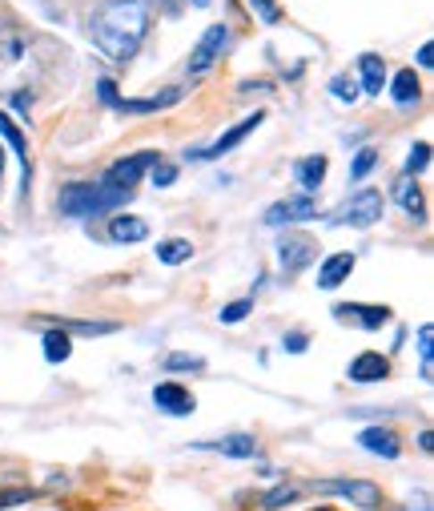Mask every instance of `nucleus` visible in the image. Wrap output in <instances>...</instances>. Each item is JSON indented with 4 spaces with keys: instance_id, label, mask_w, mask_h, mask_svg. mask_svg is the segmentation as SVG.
<instances>
[{
    "instance_id": "nucleus-1",
    "label": "nucleus",
    "mask_w": 434,
    "mask_h": 511,
    "mask_svg": "<svg viewBox=\"0 0 434 511\" xmlns=\"http://www.w3.org/2000/svg\"><path fill=\"white\" fill-rule=\"evenodd\" d=\"M149 33V0H104L88 17V41L109 61L125 65Z\"/></svg>"
},
{
    "instance_id": "nucleus-2",
    "label": "nucleus",
    "mask_w": 434,
    "mask_h": 511,
    "mask_svg": "<svg viewBox=\"0 0 434 511\" xmlns=\"http://www.w3.org/2000/svg\"><path fill=\"white\" fill-rule=\"evenodd\" d=\"M129 197H133V189L109 186V181H69L56 197V210L64 218H96V214H113Z\"/></svg>"
},
{
    "instance_id": "nucleus-3",
    "label": "nucleus",
    "mask_w": 434,
    "mask_h": 511,
    "mask_svg": "<svg viewBox=\"0 0 434 511\" xmlns=\"http://www.w3.org/2000/svg\"><path fill=\"white\" fill-rule=\"evenodd\" d=\"M382 189H354L334 214L330 226H354V230H370L374 222H382Z\"/></svg>"
},
{
    "instance_id": "nucleus-4",
    "label": "nucleus",
    "mask_w": 434,
    "mask_h": 511,
    "mask_svg": "<svg viewBox=\"0 0 434 511\" xmlns=\"http://www.w3.org/2000/svg\"><path fill=\"white\" fill-rule=\"evenodd\" d=\"M225 45H230V29H225V25H209L205 33H201V41L193 45L189 61H185V73H189V77H205L209 69L217 65V57H221Z\"/></svg>"
},
{
    "instance_id": "nucleus-5",
    "label": "nucleus",
    "mask_w": 434,
    "mask_h": 511,
    "mask_svg": "<svg viewBox=\"0 0 434 511\" xmlns=\"http://www.w3.org/2000/svg\"><path fill=\"white\" fill-rule=\"evenodd\" d=\"M262 121H265V113H262V109H257V113L241 117L238 125H230V130H225L221 138H213V141H209V146L193 149L189 157H193V162H217V157H221V154H230V149H238L241 141H246L249 133H254V130H257V125H262Z\"/></svg>"
},
{
    "instance_id": "nucleus-6",
    "label": "nucleus",
    "mask_w": 434,
    "mask_h": 511,
    "mask_svg": "<svg viewBox=\"0 0 434 511\" xmlns=\"http://www.w3.org/2000/svg\"><path fill=\"white\" fill-rule=\"evenodd\" d=\"M310 218H318V197L313 194H289V197L273 202L270 210L262 214V222L265 226H273V230L294 226V222H310Z\"/></svg>"
},
{
    "instance_id": "nucleus-7",
    "label": "nucleus",
    "mask_w": 434,
    "mask_h": 511,
    "mask_svg": "<svg viewBox=\"0 0 434 511\" xmlns=\"http://www.w3.org/2000/svg\"><path fill=\"white\" fill-rule=\"evenodd\" d=\"M313 258H318V242H313L310 234H286L278 242V266H281V274H297V270H305Z\"/></svg>"
},
{
    "instance_id": "nucleus-8",
    "label": "nucleus",
    "mask_w": 434,
    "mask_h": 511,
    "mask_svg": "<svg viewBox=\"0 0 434 511\" xmlns=\"http://www.w3.org/2000/svg\"><path fill=\"white\" fill-rule=\"evenodd\" d=\"M318 491L346 495L350 503H358V507H366V511H374L378 503H382V491H378L370 479H318Z\"/></svg>"
},
{
    "instance_id": "nucleus-9",
    "label": "nucleus",
    "mask_w": 434,
    "mask_h": 511,
    "mask_svg": "<svg viewBox=\"0 0 434 511\" xmlns=\"http://www.w3.org/2000/svg\"><path fill=\"white\" fill-rule=\"evenodd\" d=\"M157 162H161V154H149V149H145V154H133V157H121L117 165H109V173H104L101 181H109V186H121V189H133L137 181H141Z\"/></svg>"
},
{
    "instance_id": "nucleus-10",
    "label": "nucleus",
    "mask_w": 434,
    "mask_h": 511,
    "mask_svg": "<svg viewBox=\"0 0 434 511\" xmlns=\"http://www.w3.org/2000/svg\"><path fill=\"white\" fill-rule=\"evenodd\" d=\"M338 323H354L362 331H382L390 323V306H366V302H338L334 306Z\"/></svg>"
},
{
    "instance_id": "nucleus-11",
    "label": "nucleus",
    "mask_w": 434,
    "mask_h": 511,
    "mask_svg": "<svg viewBox=\"0 0 434 511\" xmlns=\"http://www.w3.org/2000/svg\"><path fill=\"white\" fill-rule=\"evenodd\" d=\"M153 406H157L161 415L181 419V415H193L197 398H193L189 387H181V382H157V387H153Z\"/></svg>"
},
{
    "instance_id": "nucleus-12",
    "label": "nucleus",
    "mask_w": 434,
    "mask_h": 511,
    "mask_svg": "<svg viewBox=\"0 0 434 511\" xmlns=\"http://www.w3.org/2000/svg\"><path fill=\"white\" fill-rule=\"evenodd\" d=\"M197 451H217L225 459H257V439L246 435V431H233V435H221L213 443H193Z\"/></svg>"
},
{
    "instance_id": "nucleus-13",
    "label": "nucleus",
    "mask_w": 434,
    "mask_h": 511,
    "mask_svg": "<svg viewBox=\"0 0 434 511\" xmlns=\"http://www.w3.org/2000/svg\"><path fill=\"white\" fill-rule=\"evenodd\" d=\"M354 262H358V258H354L350 250L330 254V258L318 266V290H338V286L354 274Z\"/></svg>"
},
{
    "instance_id": "nucleus-14",
    "label": "nucleus",
    "mask_w": 434,
    "mask_h": 511,
    "mask_svg": "<svg viewBox=\"0 0 434 511\" xmlns=\"http://www.w3.org/2000/svg\"><path fill=\"white\" fill-rule=\"evenodd\" d=\"M386 374H390V358L378 350H362L350 363V382H382Z\"/></svg>"
},
{
    "instance_id": "nucleus-15",
    "label": "nucleus",
    "mask_w": 434,
    "mask_h": 511,
    "mask_svg": "<svg viewBox=\"0 0 434 511\" xmlns=\"http://www.w3.org/2000/svg\"><path fill=\"white\" fill-rule=\"evenodd\" d=\"M358 443L366 447L370 455H382V459H398L402 455V443H398V435H394L390 427H366L358 435Z\"/></svg>"
},
{
    "instance_id": "nucleus-16",
    "label": "nucleus",
    "mask_w": 434,
    "mask_h": 511,
    "mask_svg": "<svg viewBox=\"0 0 434 511\" xmlns=\"http://www.w3.org/2000/svg\"><path fill=\"white\" fill-rule=\"evenodd\" d=\"M0 138L8 141V146L16 149V157H21V165H24V189H29V181H32V157H29V138H24V130L13 121L8 113H0Z\"/></svg>"
},
{
    "instance_id": "nucleus-17",
    "label": "nucleus",
    "mask_w": 434,
    "mask_h": 511,
    "mask_svg": "<svg viewBox=\"0 0 434 511\" xmlns=\"http://www.w3.org/2000/svg\"><path fill=\"white\" fill-rule=\"evenodd\" d=\"M394 202H398L414 222H426V202H422V189H418L414 178H406V173H402V178L394 181Z\"/></svg>"
},
{
    "instance_id": "nucleus-18",
    "label": "nucleus",
    "mask_w": 434,
    "mask_h": 511,
    "mask_svg": "<svg viewBox=\"0 0 434 511\" xmlns=\"http://www.w3.org/2000/svg\"><path fill=\"white\" fill-rule=\"evenodd\" d=\"M177 101H181V89H161L157 97H145V101L117 97L113 109H117V113H157V109H169V105H177Z\"/></svg>"
},
{
    "instance_id": "nucleus-19",
    "label": "nucleus",
    "mask_w": 434,
    "mask_h": 511,
    "mask_svg": "<svg viewBox=\"0 0 434 511\" xmlns=\"http://www.w3.org/2000/svg\"><path fill=\"white\" fill-rule=\"evenodd\" d=\"M326 170H330V162H326L321 154L294 162V178H297V186H302V194H313V189L326 181Z\"/></svg>"
},
{
    "instance_id": "nucleus-20",
    "label": "nucleus",
    "mask_w": 434,
    "mask_h": 511,
    "mask_svg": "<svg viewBox=\"0 0 434 511\" xmlns=\"http://www.w3.org/2000/svg\"><path fill=\"white\" fill-rule=\"evenodd\" d=\"M109 238H113V242L133 246V242H145V238H149V226H145L141 218H133V214H113Z\"/></svg>"
},
{
    "instance_id": "nucleus-21",
    "label": "nucleus",
    "mask_w": 434,
    "mask_h": 511,
    "mask_svg": "<svg viewBox=\"0 0 434 511\" xmlns=\"http://www.w3.org/2000/svg\"><path fill=\"white\" fill-rule=\"evenodd\" d=\"M390 97H394V105H402V109L418 105V97H422V85H418L414 69H398V73H394V81H390Z\"/></svg>"
},
{
    "instance_id": "nucleus-22",
    "label": "nucleus",
    "mask_w": 434,
    "mask_h": 511,
    "mask_svg": "<svg viewBox=\"0 0 434 511\" xmlns=\"http://www.w3.org/2000/svg\"><path fill=\"white\" fill-rule=\"evenodd\" d=\"M358 69H362V85H366V93L382 97V85H386V61L378 57V53H362V57H358Z\"/></svg>"
},
{
    "instance_id": "nucleus-23",
    "label": "nucleus",
    "mask_w": 434,
    "mask_h": 511,
    "mask_svg": "<svg viewBox=\"0 0 434 511\" xmlns=\"http://www.w3.org/2000/svg\"><path fill=\"white\" fill-rule=\"evenodd\" d=\"M21 53H24L21 29H16L13 21H0V65H13V61H21Z\"/></svg>"
},
{
    "instance_id": "nucleus-24",
    "label": "nucleus",
    "mask_w": 434,
    "mask_h": 511,
    "mask_svg": "<svg viewBox=\"0 0 434 511\" xmlns=\"http://www.w3.org/2000/svg\"><path fill=\"white\" fill-rule=\"evenodd\" d=\"M193 258V246L189 238H165V242H157V262L161 266H181V262Z\"/></svg>"
},
{
    "instance_id": "nucleus-25",
    "label": "nucleus",
    "mask_w": 434,
    "mask_h": 511,
    "mask_svg": "<svg viewBox=\"0 0 434 511\" xmlns=\"http://www.w3.org/2000/svg\"><path fill=\"white\" fill-rule=\"evenodd\" d=\"M40 347H45V358L48 363H64V358L72 355V342H69V334L64 331H45V339H40Z\"/></svg>"
},
{
    "instance_id": "nucleus-26",
    "label": "nucleus",
    "mask_w": 434,
    "mask_h": 511,
    "mask_svg": "<svg viewBox=\"0 0 434 511\" xmlns=\"http://www.w3.org/2000/svg\"><path fill=\"white\" fill-rule=\"evenodd\" d=\"M297 495H302V487H297V483H273L270 491L262 495V511H278V507H286V503H294Z\"/></svg>"
},
{
    "instance_id": "nucleus-27",
    "label": "nucleus",
    "mask_w": 434,
    "mask_h": 511,
    "mask_svg": "<svg viewBox=\"0 0 434 511\" xmlns=\"http://www.w3.org/2000/svg\"><path fill=\"white\" fill-rule=\"evenodd\" d=\"M430 342H434V326L422 323V326H418V358H422V382L434 379V350H430Z\"/></svg>"
},
{
    "instance_id": "nucleus-28",
    "label": "nucleus",
    "mask_w": 434,
    "mask_h": 511,
    "mask_svg": "<svg viewBox=\"0 0 434 511\" xmlns=\"http://www.w3.org/2000/svg\"><path fill=\"white\" fill-rule=\"evenodd\" d=\"M56 331H64V334H113L117 331V323H77V318H61V326Z\"/></svg>"
},
{
    "instance_id": "nucleus-29",
    "label": "nucleus",
    "mask_w": 434,
    "mask_h": 511,
    "mask_svg": "<svg viewBox=\"0 0 434 511\" xmlns=\"http://www.w3.org/2000/svg\"><path fill=\"white\" fill-rule=\"evenodd\" d=\"M330 93H334V101H342V105H354V101H358V81H354L350 73H338L334 81H330Z\"/></svg>"
},
{
    "instance_id": "nucleus-30",
    "label": "nucleus",
    "mask_w": 434,
    "mask_h": 511,
    "mask_svg": "<svg viewBox=\"0 0 434 511\" xmlns=\"http://www.w3.org/2000/svg\"><path fill=\"white\" fill-rule=\"evenodd\" d=\"M426 165H430V146H426V141H414L410 154H406V178H418Z\"/></svg>"
},
{
    "instance_id": "nucleus-31",
    "label": "nucleus",
    "mask_w": 434,
    "mask_h": 511,
    "mask_svg": "<svg viewBox=\"0 0 434 511\" xmlns=\"http://www.w3.org/2000/svg\"><path fill=\"white\" fill-rule=\"evenodd\" d=\"M374 165H378V149H370V146L358 149V154H354V162H350V178L362 181L370 170H374Z\"/></svg>"
},
{
    "instance_id": "nucleus-32",
    "label": "nucleus",
    "mask_w": 434,
    "mask_h": 511,
    "mask_svg": "<svg viewBox=\"0 0 434 511\" xmlns=\"http://www.w3.org/2000/svg\"><path fill=\"white\" fill-rule=\"evenodd\" d=\"M249 310H254V298H238V302H230V306H221V323L225 326H238L241 318H249Z\"/></svg>"
},
{
    "instance_id": "nucleus-33",
    "label": "nucleus",
    "mask_w": 434,
    "mask_h": 511,
    "mask_svg": "<svg viewBox=\"0 0 434 511\" xmlns=\"http://www.w3.org/2000/svg\"><path fill=\"white\" fill-rule=\"evenodd\" d=\"M249 9L262 17V25H278V21H281V4H278V0H249Z\"/></svg>"
},
{
    "instance_id": "nucleus-34",
    "label": "nucleus",
    "mask_w": 434,
    "mask_h": 511,
    "mask_svg": "<svg viewBox=\"0 0 434 511\" xmlns=\"http://www.w3.org/2000/svg\"><path fill=\"white\" fill-rule=\"evenodd\" d=\"M165 371H205V363L201 358H193V355H165Z\"/></svg>"
},
{
    "instance_id": "nucleus-35",
    "label": "nucleus",
    "mask_w": 434,
    "mask_h": 511,
    "mask_svg": "<svg viewBox=\"0 0 434 511\" xmlns=\"http://www.w3.org/2000/svg\"><path fill=\"white\" fill-rule=\"evenodd\" d=\"M32 491L29 487H8V491H0V511L4 507H21V503H29Z\"/></svg>"
},
{
    "instance_id": "nucleus-36",
    "label": "nucleus",
    "mask_w": 434,
    "mask_h": 511,
    "mask_svg": "<svg viewBox=\"0 0 434 511\" xmlns=\"http://www.w3.org/2000/svg\"><path fill=\"white\" fill-rule=\"evenodd\" d=\"M149 178H153V186H157V189H165V186H173V181H177V165H153V173H149Z\"/></svg>"
},
{
    "instance_id": "nucleus-37",
    "label": "nucleus",
    "mask_w": 434,
    "mask_h": 511,
    "mask_svg": "<svg viewBox=\"0 0 434 511\" xmlns=\"http://www.w3.org/2000/svg\"><path fill=\"white\" fill-rule=\"evenodd\" d=\"M281 347H286L289 355H302V350L310 347V334H305V331H289L286 339H281Z\"/></svg>"
},
{
    "instance_id": "nucleus-38",
    "label": "nucleus",
    "mask_w": 434,
    "mask_h": 511,
    "mask_svg": "<svg viewBox=\"0 0 434 511\" xmlns=\"http://www.w3.org/2000/svg\"><path fill=\"white\" fill-rule=\"evenodd\" d=\"M418 65H422V69H434V49H430V41L418 49Z\"/></svg>"
},
{
    "instance_id": "nucleus-39",
    "label": "nucleus",
    "mask_w": 434,
    "mask_h": 511,
    "mask_svg": "<svg viewBox=\"0 0 434 511\" xmlns=\"http://www.w3.org/2000/svg\"><path fill=\"white\" fill-rule=\"evenodd\" d=\"M13 105L21 109V113H29V109H32V97H29V93L21 89V93H13Z\"/></svg>"
},
{
    "instance_id": "nucleus-40",
    "label": "nucleus",
    "mask_w": 434,
    "mask_h": 511,
    "mask_svg": "<svg viewBox=\"0 0 434 511\" xmlns=\"http://www.w3.org/2000/svg\"><path fill=\"white\" fill-rule=\"evenodd\" d=\"M430 443H434V435H430V431H422V435H418V447H422V451H430Z\"/></svg>"
},
{
    "instance_id": "nucleus-41",
    "label": "nucleus",
    "mask_w": 434,
    "mask_h": 511,
    "mask_svg": "<svg viewBox=\"0 0 434 511\" xmlns=\"http://www.w3.org/2000/svg\"><path fill=\"white\" fill-rule=\"evenodd\" d=\"M0 178H4V149H0Z\"/></svg>"
},
{
    "instance_id": "nucleus-42",
    "label": "nucleus",
    "mask_w": 434,
    "mask_h": 511,
    "mask_svg": "<svg viewBox=\"0 0 434 511\" xmlns=\"http://www.w3.org/2000/svg\"><path fill=\"white\" fill-rule=\"evenodd\" d=\"M193 4H197V9H205V4H209V0H193Z\"/></svg>"
},
{
    "instance_id": "nucleus-43",
    "label": "nucleus",
    "mask_w": 434,
    "mask_h": 511,
    "mask_svg": "<svg viewBox=\"0 0 434 511\" xmlns=\"http://www.w3.org/2000/svg\"><path fill=\"white\" fill-rule=\"evenodd\" d=\"M318 511H330V507H318Z\"/></svg>"
}]
</instances>
